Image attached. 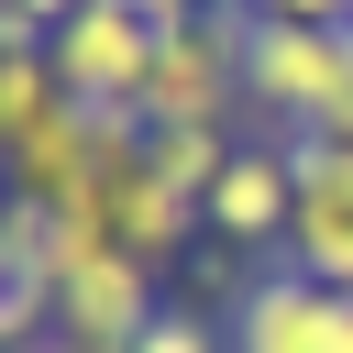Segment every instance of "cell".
Wrapping results in <instances>:
<instances>
[{
    "instance_id": "cell-15",
    "label": "cell",
    "mask_w": 353,
    "mask_h": 353,
    "mask_svg": "<svg viewBox=\"0 0 353 353\" xmlns=\"http://www.w3.org/2000/svg\"><path fill=\"white\" fill-rule=\"evenodd\" d=\"M44 353H110V342H66V331H44Z\"/></svg>"
},
{
    "instance_id": "cell-3",
    "label": "cell",
    "mask_w": 353,
    "mask_h": 353,
    "mask_svg": "<svg viewBox=\"0 0 353 353\" xmlns=\"http://www.w3.org/2000/svg\"><path fill=\"white\" fill-rule=\"evenodd\" d=\"M243 22L254 11H199L188 33H165L132 110L143 121H243Z\"/></svg>"
},
{
    "instance_id": "cell-11",
    "label": "cell",
    "mask_w": 353,
    "mask_h": 353,
    "mask_svg": "<svg viewBox=\"0 0 353 353\" xmlns=\"http://www.w3.org/2000/svg\"><path fill=\"white\" fill-rule=\"evenodd\" d=\"M265 22H309V33H353V0H254Z\"/></svg>"
},
{
    "instance_id": "cell-2",
    "label": "cell",
    "mask_w": 353,
    "mask_h": 353,
    "mask_svg": "<svg viewBox=\"0 0 353 353\" xmlns=\"http://www.w3.org/2000/svg\"><path fill=\"white\" fill-rule=\"evenodd\" d=\"M353 77V33H309V22H243V110H265L276 132H309Z\"/></svg>"
},
{
    "instance_id": "cell-4",
    "label": "cell",
    "mask_w": 353,
    "mask_h": 353,
    "mask_svg": "<svg viewBox=\"0 0 353 353\" xmlns=\"http://www.w3.org/2000/svg\"><path fill=\"white\" fill-rule=\"evenodd\" d=\"M154 22L132 11V0H77L66 22H55V77H66V99H88V110H132L143 99V77H154Z\"/></svg>"
},
{
    "instance_id": "cell-1",
    "label": "cell",
    "mask_w": 353,
    "mask_h": 353,
    "mask_svg": "<svg viewBox=\"0 0 353 353\" xmlns=\"http://www.w3.org/2000/svg\"><path fill=\"white\" fill-rule=\"evenodd\" d=\"M44 276H55V331L66 342H110V353H132L143 331H154V276L165 265H132L88 210H44Z\"/></svg>"
},
{
    "instance_id": "cell-14",
    "label": "cell",
    "mask_w": 353,
    "mask_h": 353,
    "mask_svg": "<svg viewBox=\"0 0 353 353\" xmlns=\"http://www.w3.org/2000/svg\"><path fill=\"white\" fill-rule=\"evenodd\" d=\"M331 353H353V298H331Z\"/></svg>"
},
{
    "instance_id": "cell-12",
    "label": "cell",
    "mask_w": 353,
    "mask_h": 353,
    "mask_svg": "<svg viewBox=\"0 0 353 353\" xmlns=\"http://www.w3.org/2000/svg\"><path fill=\"white\" fill-rule=\"evenodd\" d=\"M44 44H55V33H44L33 11H11V0H0V55H44Z\"/></svg>"
},
{
    "instance_id": "cell-9",
    "label": "cell",
    "mask_w": 353,
    "mask_h": 353,
    "mask_svg": "<svg viewBox=\"0 0 353 353\" xmlns=\"http://www.w3.org/2000/svg\"><path fill=\"white\" fill-rule=\"evenodd\" d=\"M243 154V121H143V165L188 199H210V176Z\"/></svg>"
},
{
    "instance_id": "cell-13",
    "label": "cell",
    "mask_w": 353,
    "mask_h": 353,
    "mask_svg": "<svg viewBox=\"0 0 353 353\" xmlns=\"http://www.w3.org/2000/svg\"><path fill=\"white\" fill-rule=\"evenodd\" d=\"M11 11H33V22H44V33H55V22H66V11H77V0H11Z\"/></svg>"
},
{
    "instance_id": "cell-8",
    "label": "cell",
    "mask_w": 353,
    "mask_h": 353,
    "mask_svg": "<svg viewBox=\"0 0 353 353\" xmlns=\"http://www.w3.org/2000/svg\"><path fill=\"white\" fill-rule=\"evenodd\" d=\"M199 221H210V243H287V221H298V176H287V154H276V143H243V154L210 176Z\"/></svg>"
},
{
    "instance_id": "cell-17",
    "label": "cell",
    "mask_w": 353,
    "mask_h": 353,
    "mask_svg": "<svg viewBox=\"0 0 353 353\" xmlns=\"http://www.w3.org/2000/svg\"><path fill=\"white\" fill-rule=\"evenodd\" d=\"M0 353H44V342H0Z\"/></svg>"
},
{
    "instance_id": "cell-7",
    "label": "cell",
    "mask_w": 353,
    "mask_h": 353,
    "mask_svg": "<svg viewBox=\"0 0 353 353\" xmlns=\"http://www.w3.org/2000/svg\"><path fill=\"white\" fill-rule=\"evenodd\" d=\"M331 298L342 287H320L298 265H265L232 298V353H331Z\"/></svg>"
},
{
    "instance_id": "cell-5",
    "label": "cell",
    "mask_w": 353,
    "mask_h": 353,
    "mask_svg": "<svg viewBox=\"0 0 353 353\" xmlns=\"http://www.w3.org/2000/svg\"><path fill=\"white\" fill-rule=\"evenodd\" d=\"M276 154H287V176H298L287 265L353 298V143H331V132H276Z\"/></svg>"
},
{
    "instance_id": "cell-18",
    "label": "cell",
    "mask_w": 353,
    "mask_h": 353,
    "mask_svg": "<svg viewBox=\"0 0 353 353\" xmlns=\"http://www.w3.org/2000/svg\"><path fill=\"white\" fill-rule=\"evenodd\" d=\"M0 199H11V188H0Z\"/></svg>"
},
{
    "instance_id": "cell-6",
    "label": "cell",
    "mask_w": 353,
    "mask_h": 353,
    "mask_svg": "<svg viewBox=\"0 0 353 353\" xmlns=\"http://www.w3.org/2000/svg\"><path fill=\"white\" fill-rule=\"evenodd\" d=\"M88 221H99V232H110V243H121L132 265H176V254H188V243L210 232V221H199V199H188V188H165V176L143 165V154H121V165L99 176Z\"/></svg>"
},
{
    "instance_id": "cell-10",
    "label": "cell",
    "mask_w": 353,
    "mask_h": 353,
    "mask_svg": "<svg viewBox=\"0 0 353 353\" xmlns=\"http://www.w3.org/2000/svg\"><path fill=\"white\" fill-rule=\"evenodd\" d=\"M132 353H232V331L199 320V309H154V331H143Z\"/></svg>"
},
{
    "instance_id": "cell-16",
    "label": "cell",
    "mask_w": 353,
    "mask_h": 353,
    "mask_svg": "<svg viewBox=\"0 0 353 353\" xmlns=\"http://www.w3.org/2000/svg\"><path fill=\"white\" fill-rule=\"evenodd\" d=\"M210 11H254V0H210Z\"/></svg>"
}]
</instances>
